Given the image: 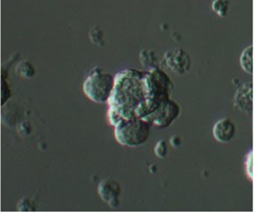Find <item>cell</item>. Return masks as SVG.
<instances>
[{
  "label": "cell",
  "mask_w": 259,
  "mask_h": 212,
  "mask_svg": "<svg viewBox=\"0 0 259 212\" xmlns=\"http://www.w3.org/2000/svg\"><path fill=\"white\" fill-rule=\"evenodd\" d=\"M145 72L137 70H126L117 74L115 84L112 95L110 96L109 112L113 113V120L118 116V122L121 120V113H130L133 107L134 113L143 119L142 113H144V118L150 114L148 107L146 91L144 87ZM143 118V119H144Z\"/></svg>",
  "instance_id": "1"
},
{
  "label": "cell",
  "mask_w": 259,
  "mask_h": 212,
  "mask_svg": "<svg viewBox=\"0 0 259 212\" xmlns=\"http://www.w3.org/2000/svg\"><path fill=\"white\" fill-rule=\"evenodd\" d=\"M114 84L115 77L100 68H95L83 82V93L95 103H107L112 95Z\"/></svg>",
  "instance_id": "2"
},
{
  "label": "cell",
  "mask_w": 259,
  "mask_h": 212,
  "mask_svg": "<svg viewBox=\"0 0 259 212\" xmlns=\"http://www.w3.org/2000/svg\"><path fill=\"white\" fill-rule=\"evenodd\" d=\"M150 124L143 119L121 120L115 125L117 141L126 146H137L150 136Z\"/></svg>",
  "instance_id": "3"
},
{
  "label": "cell",
  "mask_w": 259,
  "mask_h": 212,
  "mask_svg": "<svg viewBox=\"0 0 259 212\" xmlns=\"http://www.w3.org/2000/svg\"><path fill=\"white\" fill-rule=\"evenodd\" d=\"M180 113V104L169 98L160 106L159 109L156 110L155 113L143 120L153 123L159 128H166L174 120H176Z\"/></svg>",
  "instance_id": "4"
},
{
  "label": "cell",
  "mask_w": 259,
  "mask_h": 212,
  "mask_svg": "<svg viewBox=\"0 0 259 212\" xmlns=\"http://www.w3.org/2000/svg\"><path fill=\"white\" fill-rule=\"evenodd\" d=\"M163 62L167 68L174 73L183 75L190 70L191 59L187 54L182 49L176 51H167L164 55Z\"/></svg>",
  "instance_id": "5"
},
{
  "label": "cell",
  "mask_w": 259,
  "mask_h": 212,
  "mask_svg": "<svg viewBox=\"0 0 259 212\" xmlns=\"http://www.w3.org/2000/svg\"><path fill=\"white\" fill-rule=\"evenodd\" d=\"M120 192L121 189L120 184L114 180H102L98 186V193L100 198L102 199L104 202H107L108 205L113 209H116L117 207L120 205L119 197L120 196Z\"/></svg>",
  "instance_id": "6"
},
{
  "label": "cell",
  "mask_w": 259,
  "mask_h": 212,
  "mask_svg": "<svg viewBox=\"0 0 259 212\" xmlns=\"http://www.w3.org/2000/svg\"><path fill=\"white\" fill-rule=\"evenodd\" d=\"M234 105L236 110L247 115L252 114L253 99H252V83H243L238 90H236Z\"/></svg>",
  "instance_id": "7"
},
{
  "label": "cell",
  "mask_w": 259,
  "mask_h": 212,
  "mask_svg": "<svg viewBox=\"0 0 259 212\" xmlns=\"http://www.w3.org/2000/svg\"><path fill=\"white\" fill-rule=\"evenodd\" d=\"M213 134L218 142H230L236 134V126L232 120L222 119L214 124Z\"/></svg>",
  "instance_id": "8"
},
{
  "label": "cell",
  "mask_w": 259,
  "mask_h": 212,
  "mask_svg": "<svg viewBox=\"0 0 259 212\" xmlns=\"http://www.w3.org/2000/svg\"><path fill=\"white\" fill-rule=\"evenodd\" d=\"M240 65L243 71L249 75L253 73V46L249 45L244 48L240 57Z\"/></svg>",
  "instance_id": "9"
},
{
  "label": "cell",
  "mask_w": 259,
  "mask_h": 212,
  "mask_svg": "<svg viewBox=\"0 0 259 212\" xmlns=\"http://www.w3.org/2000/svg\"><path fill=\"white\" fill-rule=\"evenodd\" d=\"M16 72L19 76L24 78H32L35 74V70L29 62L22 61L17 65Z\"/></svg>",
  "instance_id": "10"
},
{
  "label": "cell",
  "mask_w": 259,
  "mask_h": 212,
  "mask_svg": "<svg viewBox=\"0 0 259 212\" xmlns=\"http://www.w3.org/2000/svg\"><path fill=\"white\" fill-rule=\"evenodd\" d=\"M140 59H141L143 66L148 69V70L157 68V67L154 65L156 63V59L155 56L153 57V53L151 51L143 50L140 54Z\"/></svg>",
  "instance_id": "11"
},
{
  "label": "cell",
  "mask_w": 259,
  "mask_h": 212,
  "mask_svg": "<svg viewBox=\"0 0 259 212\" xmlns=\"http://www.w3.org/2000/svg\"><path fill=\"white\" fill-rule=\"evenodd\" d=\"M229 0H214L212 4V9L217 15L226 16L229 9Z\"/></svg>",
  "instance_id": "12"
},
{
  "label": "cell",
  "mask_w": 259,
  "mask_h": 212,
  "mask_svg": "<svg viewBox=\"0 0 259 212\" xmlns=\"http://www.w3.org/2000/svg\"><path fill=\"white\" fill-rule=\"evenodd\" d=\"M17 209L19 211H34L35 205H34V202H32L30 199L24 197L18 202Z\"/></svg>",
  "instance_id": "13"
},
{
  "label": "cell",
  "mask_w": 259,
  "mask_h": 212,
  "mask_svg": "<svg viewBox=\"0 0 259 212\" xmlns=\"http://www.w3.org/2000/svg\"><path fill=\"white\" fill-rule=\"evenodd\" d=\"M1 83H2V85H1V98H2L1 104L4 105L5 103H7L8 99L10 98L11 96H12V92H11V89L9 88L8 83L5 81L4 77H2Z\"/></svg>",
  "instance_id": "14"
},
{
  "label": "cell",
  "mask_w": 259,
  "mask_h": 212,
  "mask_svg": "<svg viewBox=\"0 0 259 212\" xmlns=\"http://www.w3.org/2000/svg\"><path fill=\"white\" fill-rule=\"evenodd\" d=\"M155 153L158 158L163 159L165 158L167 155V152H168V149H167V144L165 142V140H159L158 142L156 143V146H155Z\"/></svg>",
  "instance_id": "15"
},
{
  "label": "cell",
  "mask_w": 259,
  "mask_h": 212,
  "mask_svg": "<svg viewBox=\"0 0 259 212\" xmlns=\"http://www.w3.org/2000/svg\"><path fill=\"white\" fill-rule=\"evenodd\" d=\"M245 172L249 179H252L253 177V152L252 151L248 153L246 157Z\"/></svg>",
  "instance_id": "16"
}]
</instances>
